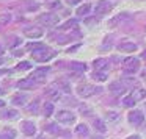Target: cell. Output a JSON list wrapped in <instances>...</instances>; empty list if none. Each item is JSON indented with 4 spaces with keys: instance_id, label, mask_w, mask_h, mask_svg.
Instances as JSON below:
<instances>
[{
    "instance_id": "cell-5",
    "label": "cell",
    "mask_w": 146,
    "mask_h": 139,
    "mask_svg": "<svg viewBox=\"0 0 146 139\" xmlns=\"http://www.w3.org/2000/svg\"><path fill=\"white\" fill-rule=\"evenodd\" d=\"M33 58H35L36 61H39V63H44V61H49L50 58L55 56V52L54 50H49V49H44V50H39V52H35V53H32Z\"/></svg>"
},
{
    "instance_id": "cell-2",
    "label": "cell",
    "mask_w": 146,
    "mask_h": 139,
    "mask_svg": "<svg viewBox=\"0 0 146 139\" xmlns=\"http://www.w3.org/2000/svg\"><path fill=\"white\" fill-rule=\"evenodd\" d=\"M60 20V17L54 13H44L38 17V22L42 24V25H47V27H55Z\"/></svg>"
},
{
    "instance_id": "cell-23",
    "label": "cell",
    "mask_w": 146,
    "mask_h": 139,
    "mask_svg": "<svg viewBox=\"0 0 146 139\" xmlns=\"http://www.w3.org/2000/svg\"><path fill=\"white\" fill-rule=\"evenodd\" d=\"M90 10H91V5H90V3H83L82 7L77 8V16H86V14L90 13Z\"/></svg>"
},
{
    "instance_id": "cell-20",
    "label": "cell",
    "mask_w": 146,
    "mask_h": 139,
    "mask_svg": "<svg viewBox=\"0 0 146 139\" xmlns=\"http://www.w3.org/2000/svg\"><path fill=\"white\" fill-rule=\"evenodd\" d=\"M69 67L72 70H76V72H85L86 70V64L85 63H77V61H72V63L69 64Z\"/></svg>"
},
{
    "instance_id": "cell-4",
    "label": "cell",
    "mask_w": 146,
    "mask_h": 139,
    "mask_svg": "<svg viewBox=\"0 0 146 139\" xmlns=\"http://www.w3.org/2000/svg\"><path fill=\"white\" fill-rule=\"evenodd\" d=\"M111 8H113V5L108 2V0H99L98 3H96V14H99V16H104V14H108L111 11Z\"/></svg>"
},
{
    "instance_id": "cell-38",
    "label": "cell",
    "mask_w": 146,
    "mask_h": 139,
    "mask_svg": "<svg viewBox=\"0 0 146 139\" xmlns=\"http://www.w3.org/2000/svg\"><path fill=\"white\" fill-rule=\"evenodd\" d=\"M127 139H141V138H140V136H137V134H133V136H129Z\"/></svg>"
},
{
    "instance_id": "cell-42",
    "label": "cell",
    "mask_w": 146,
    "mask_h": 139,
    "mask_svg": "<svg viewBox=\"0 0 146 139\" xmlns=\"http://www.w3.org/2000/svg\"><path fill=\"white\" fill-rule=\"evenodd\" d=\"M143 78H146V72H145V73H143Z\"/></svg>"
},
{
    "instance_id": "cell-11",
    "label": "cell",
    "mask_w": 146,
    "mask_h": 139,
    "mask_svg": "<svg viewBox=\"0 0 146 139\" xmlns=\"http://www.w3.org/2000/svg\"><path fill=\"white\" fill-rule=\"evenodd\" d=\"M129 19H130V16H129V14H126V13L118 14V16H115L113 19H110V22H108V27H116L118 24L126 22V20H129Z\"/></svg>"
},
{
    "instance_id": "cell-22",
    "label": "cell",
    "mask_w": 146,
    "mask_h": 139,
    "mask_svg": "<svg viewBox=\"0 0 146 139\" xmlns=\"http://www.w3.org/2000/svg\"><path fill=\"white\" fill-rule=\"evenodd\" d=\"M132 98H133L135 102L146 98V91H145V89H137V91H133V92H132Z\"/></svg>"
},
{
    "instance_id": "cell-8",
    "label": "cell",
    "mask_w": 146,
    "mask_h": 139,
    "mask_svg": "<svg viewBox=\"0 0 146 139\" xmlns=\"http://www.w3.org/2000/svg\"><path fill=\"white\" fill-rule=\"evenodd\" d=\"M108 91H110L113 95H123L127 89H126V86H124L121 81H113L110 86H108Z\"/></svg>"
},
{
    "instance_id": "cell-6",
    "label": "cell",
    "mask_w": 146,
    "mask_h": 139,
    "mask_svg": "<svg viewBox=\"0 0 146 139\" xmlns=\"http://www.w3.org/2000/svg\"><path fill=\"white\" fill-rule=\"evenodd\" d=\"M57 120L61 123H72L76 120V116H74L71 111H66V109H61L57 113Z\"/></svg>"
},
{
    "instance_id": "cell-21",
    "label": "cell",
    "mask_w": 146,
    "mask_h": 139,
    "mask_svg": "<svg viewBox=\"0 0 146 139\" xmlns=\"http://www.w3.org/2000/svg\"><path fill=\"white\" fill-rule=\"evenodd\" d=\"M46 131L52 133V134H64V133L61 131V128L57 125V123H49V125L46 127Z\"/></svg>"
},
{
    "instance_id": "cell-14",
    "label": "cell",
    "mask_w": 146,
    "mask_h": 139,
    "mask_svg": "<svg viewBox=\"0 0 146 139\" xmlns=\"http://www.w3.org/2000/svg\"><path fill=\"white\" fill-rule=\"evenodd\" d=\"M108 66V61L105 60V58H99V60H94V69L96 72H102V70H105Z\"/></svg>"
},
{
    "instance_id": "cell-31",
    "label": "cell",
    "mask_w": 146,
    "mask_h": 139,
    "mask_svg": "<svg viewBox=\"0 0 146 139\" xmlns=\"http://www.w3.org/2000/svg\"><path fill=\"white\" fill-rule=\"evenodd\" d=\"M94 80L96 81H105L107 80V73L105 72H94Z\"/></svg>"
},
{
    "instance_id": "cell-19",
    "label": "cell",
    "mask_w": 146,
    "mask_h": 139,
    "mask_svg": "<svg viewBox=\"0 0 146 139\" xmlns=\"http://www.w3.org/2000/svg\"><path fill=\"white\" fill-rule=\"evenodd\" d=\"M16 138V131L13 128H7L0 133V139H14Z\"/></svg>"
},
{
    "instance_id": "cell-34",
    "label": "cell",
    "mask_w": 146,
    "mask_h": 139,
    "mask_svg": "<svg viewBox=\"0 0 146 139\" xmlns=\"http://www.w3.org/2000/svg\"><path fill=\"white\" fill-rule=\"evenodd\" d=\"M19 38H13V41L10 42V47H16V45H19Z\"/></svg>"
},
{
    "instance_id": "cell-32",
    "label": "cell",
    "mask_w": 146,
    "mask_h": 139,
    "mask_svg": "<svg viewBox=\"0 0 146 139\" xmlns=\"http://www.w3.org/2000/svg\"><path fill=\"white\" fill-rule=\"evenodd\" d=\"M30 67H32V64H30L29 61H22V63L17 64V69L19 70H29Z\"/></svg>"
},
{
    "instance_id": "cell-29",
    "label": "cell",
    "mask_w": 146,
    "mask_h": 139,
    "mask_svg": "<svg viewBox=\"0 0 146 139\" xmlns=\"http://www.w3.org/2000/svg\"><path fill=\"white\" fill-rule=\"evenodd\" d=\"M52 113H54V105L52 103H44V116L50 117Z\"/></svg>"
},
{
    "instance_id": "cell-36",
    "label": "cell",
    "mask_w": 146,
    "mask_h": 139,
    "mask_svg": "<svg viewBox=\"0 0 146 139\" xmlns=\"http://www.w3.org/2000/svg\"><path fill=\"white\" fill-rule=\"evenodd\" d=\"M50 8H61L60 0H57V2H52V3H50Z\"/></svg>"
},
{
    "instance_id": "cell-16",
    "label": "cell",
    "mask_w": 146,
    "mask_h": 139,
    "mask_svg": "<svg viewBox=\"0 0 146 139\" xmlns=\"http://www.w3.org/2000/svg\"><path fill=\"white\" fill-rule=\"evenodd\" d=\"M17 116H19V113H17L16 109H5L3 113L0 114V117H2V119H8V120L17 119Z\"/></svg>"
},
{
    "instance_id": "cell-26",
    "label": "cell",
    "mask_w": 146,
    "mask_h": 139,
    "mask_svg": "<svg viewBox=\"0 0 146 139\" xmlns=\"http://www.w3.org/2000/svg\"><path fill=\"white\" fill-rule=\"evenodd\" d=\"M10 22H11V14H8V13L0 14V27H5V25H8Z\"/></svg>"
},
{
    "instance_id": "cell-37",
    "label": "cell",
    "mask_w": 146,
    "mask_h": 139,
    "mask_svg": "<svg viewBox=\"0 0 146 139\" xmlns=\"http://www.w3.org/2000/svg\"><path fill=\"white\" fill-rule=\"evenodd\" d=\"M66 2H68L69 5H77V3L80 2V0H66Z\"/></svg>"
},
{
    "instance_id": "cell-25",
    "label": "cell",
    "mask_w": 146,
    "mask_h": 139,
    "mask_svg": "<svg viewBox=\"0 0 146 139\" xmlns=\"http://www.w3.org/2000/svg\"><path fill=\"white\" fill-rule=\"evenodd\" d=\"M77 28V20H68V22H64L63 25L60 27V30H76Z\"/></svg>"
},
{
    "instance_id": "cell-10",
    "label": "cell",
    "mask_w": 146,
    "mask_h": 139,
    "mask_svg": "<svg viewBox=\"0 0 146 139\" xmlns=\"http://www.w3.org/2000/svg\"><path fill=\"white\" fill-rule=\"evenodd\" d=\"M24 35L27 36V38H32V39H38L42 36V30L39 28H33V27H27L25 30H24Z\"/></svg>"
},
{
    "instance_id": "cell-44",
    "label": "cell",
    "mask_w": 146,
    "mask_h": 139,
    "mask_svg": "<svg viewBox=\"0 0 146 139\" xmlns=\"http://www.w3.org/2000/svg\"><path fill=\"white\" fill-rule=\"evenodd\" d=\"M0 53H2V47H0Z\"/></svg>"
},
{
    "instance_id": "cell-15",
    "label": "cell",
    "mask_w": 146,
    "mask_h": 139,
    "mask_svg": "<svg viewBox=\"0 0 146 139\" xmlns=\"http://www.w3.org/2000/svg\"><path fill=\"white\" fill-rule=\"evenodd\" d=\"M118 49H119V52H135L137 50V44H133V42H123V44L118 45Z\"/></svg>"
},
{
    "instance_id": "cell-7",
    "label": "cell",
    "mask_w": 146,
    "mask_h": 139,
    "mask_svg": "<svg viewBox=\"0 0 146 139\" xmlns=\"http://www.w3.org/2000/svg\"><path fill=\"white\" fill-rule=\"evenodd\" d=\"M143 120H145V116H143L141 111L133 109V111H130V113H129V122L132 123V125L138 127V125H141V123H143Z\"/></svg>"
},
{
    "instance_id": "cell-1",
    "label": "cell",
    "mask_w": 146,
    "mask_h": 139,
    "mask_svg": "<svg viewBox=\"0 0 146 139\" xmlns=\"http://www.w3.org/2000/svg\"><path fill=\"white\" fill-rule=\"evenodd\" d=\"M101 91V88H96V86L93 85H88V83H83V85H79V88H77V92H79L80 97L86 98V97H91V95H94L96 92Z\"/></svg>"
},
{
    "instance_id": "cell-3",
    "label": "cell",
    "mask_w": 146,
    "mask_h": 139,
    "mask_svg": "<svg viewBox=\"0 0 146 139\" xmlns=\"http://www.w3.org/2000/svg\"><path fill=\"white\" fill-rule=\"evenodd\" d=\"M138 69H140V61H138V58H127V60L124 61L123 70H124L126 73H135Z\"/></svg>"
},
{
    "instance_id": "cell-30",
    "label": "cell",
    "mask_w": 146,
    "mask_h": 139,
    "mask_svg": "<svg viewBox=\"0 0 146 139\" xmlns=\"http://www.w3.org/2000/svg\"><path fill=\"white\" fill-rule=\"evenodd\" d=\"M123 105H124V106H127V108H130V106L135 105V100L132 98V95H127V97L123 98Z\"/></svg>"
},
{
    "instance_id": "cell-18",
    "label": "cell",
    "mask_w": 146,
    "mask_h": 139,
    "mask_svg": "<svg viewBox=\"0 0 146 139\" xmlns=\"http://www.w3.org/2000/svg\"><path fill=\"white\" fill-rule=\"evenodd\" d=\"M27 49H29V50H32L33 53H35V52L44 50V49H47V47H46V44H42V42H30V44L27 45Z\"/></svg>"
},
{
    "instance_id": "cell-13",
    "label": "cell",
    "mask_w": 146,
    "mask_h": 139,
    "mask_svg": "<svg viewBox=\"0 0 146 139\" xmlns=\"http://www.w3.org/2000/svg\"><path fill=\"white\" fill-rule=\"evenodd\" d=\"M35 86V80L30 77V78H24L21 81H17V88L19 89H32Z\"/></svg>"
},
{
    "instance_id": "cell-33",
    "label": "cell",
    "mask_w": 146,
    "mask_h": 139,
    "mask_svg": "<svg viewBox=\"0 0 146 139\" xmlns=\"http://www.w3.org/2000/svg\"><path fill=\"white\" fill-rule=\"evenodd\" d=\"M107 116H108V120H113V122H115V120H118V114L113 113V111H110Z\"/></svg>"
},
{
    "instance_id": "cell-35",
    "label": "cell",
    "mask_w": 146,
    "mask_h": 139,
    "mask_svg": "<svg viewBox=\"0 0 146 139\" xmlns=\"http://www.w3.org/2000/svg\"><path fill=\"white\" fill-rule=\"evenodd\" d=\"M29 109L32 111V113H36V111H38V102H33V105L29 108Z\"/></svg>"
},
{
    "instance_id": "cell-12",
    "label": "cell",
    "mask_w": 146,
    "mask_h": 139,
    "mask_svg": "<svg viewBox=\"0 0 146 139\" xmlns=\"http://www.w3.org/2000/svg\"><path fill=\"white\" fill-rule=\"evenodd\" d=\"M49 67H39V69H36V70H33V73H32V78L33 80H42V78H46V75L49 73Z\"/></svg>"
},
{
    "instance_id": "cell-39",
    "label": "cell",
    "mask_w": 146,
    "mask_h": 139,
    "mask_svg": "<svg viewBox=\"0 0 146 139\" xmlns=\"http://www.w3.org/2000/svg\"><path fill=\"white\" fill-rule=\"evenodd\" d=\"M2 106H5V102L3 100H0V108H2Z\"/></svg>"
},
{
    "instance_id": "cell-43",
    "label": "cell",
    "mask_w": 146,
    "mask_h": 139,
    "mask_svg": "<svg viewBox=\"0 0 146 139\" xmlns=\"http://www.w3.org/2000/svg\"><path fill=\"white\" fill-rule=\"evenodd\" d=\"M2 63H3V61H2V58H0V66H2Z\"/></svg>"
},
{
    "instance_id": "cell-41",
    "label": "cell",
    "mask_w": 146,
    "mask_h": 139,
    "mask_svg": "<svg viewBox=\"0 0 146 139\" xmlns=\"http://www.w3.org/2000/svg\"><path fill=\"white\" fill-rule=\"evenodd\" d=\"M143 58H146V50H145V53H143Z\"/></svg>"
},
{
    "instance_id": "cell-24",
    "label": "cell",
    "mask_w": 146,
    "mask_h": 139,
    "mask_svg": "<svg viewBox=\"0 0 146 139\" xmlns=\"http://www.w3.org/2000/svg\"><path fill=\"white\" fill-rule=\"evenodd\" d=\"M76 133H77L79 136H88L90 130H88V127H86L85 123H80V125L76 127Z\"/></svg>"
},
{
    "instance_id": "cell-27",
    "label": "cell",
    "mask_w": 146,
    "mask_h": 139,
    "mask_svg": "<svg viewBox=\"0 0 146 139\" xmlns=\"http://www.w3.org/2000/svg\"><path fill=\"white\" fill-rule=\"evenodd\" d=\"M94 127H96V130H98L99 133H105V131H107V127H105V123L102 122L101 119H94Z\"/></svg>"
},
{
    "instance_id": "cell-28",
    "label": "cell",
    "mask_w": 146,
    "mask_h": 139,
    "mask_svg": "<svg viewBox=\"0 0 146 139\" xmlns=\"http://www.w3.org/2000/svg\"><path fill=\"white\" fill-rule=\"evenodd\" d=\"M52 38H54L55 42H58V44H66V42L71 41L68 36H63V35H57V36H52Z\"/></svg>"
},
{
    "instance_id": "cell-40",
    "label": "cell",
    "mask_w": 146,
    "mask_h": 139,
    "mask_svg": "<svg viewBox=\"0 0 146 139\" xmlns=\"http://www.w3.org/2000/svg\"><path fill=\"white\" fill-rule=\"evenodd\" d=\"M5 94V91H3V89H0V95H3Z\"/></svg>"
},
{
    "instance_id": "cell-17",
    "label": "cell",
    "mask_w": 146,
    "mask_h": 139,
    "mask_svg": "<svg viewBox=\"0 0 146 139\" xmlns=\"http://www.w3.org/2000/svg\"><path fill=\"white\" fill-rule=\"evenodd\" d=\"M27 100H29V97H27L25 94H17L13 97V103L16 105V106H24V105L27 103Z\"/></svg>"
},
{
    "instance_id": "cell-9",
    "label": "cell",
    "mask_w": 146,
    "mask_h": 139,
    "mask_svg": "<svg viewBox=\"0 0 146 139\" xmlns=\"http://www.w3.org/2000/svg\"><path fill=\"white\" fill-rule=\"evenodd\" d=\"M21 128H22V133L27 136H33L36 133V125L33 122H30V120H24Z\"/></svg>"
}]
</instances>
